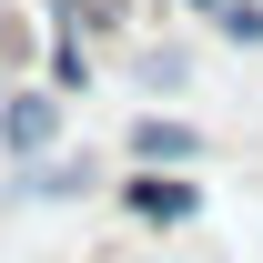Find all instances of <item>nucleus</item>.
Masks as SVG:
<instances>
[{
	"label": "nucleus",
	"mask_w": 263,
	"mask_h": 263,
	"mask_svg": "<svg viewBox=\"0 0 263 263\" xmlns=\"http://www.w3.org/2000/svg\"><path fill=\"white\" fill-rule=\"evenodd\" d=\"M61 132H71V91H51V81H21V91L0 101V152H10V162L61 152Z\"/></svg>",
	"instance_id": "obj_1"
},
{
	"label": "nucleus",
	"mask_w": 263,
	"mask_h": 263,
	"mask_svg": "<svg viewBox=\"0 0 263 263\" xmlns=\"http://www.w3.org/2000/svg\"><path fill=\"white\" fill-rule=\"evenodd\" d=\"M111 193H122V213H132V223H152V233L202 223V172H142V162H132Z\"/></svg>",
	"instance_id": "obj_2"
},
{
	"label": "nucleus",
	"mask_w": 263,
	"mask_h": 263,
	"mask_svg": "<svg viewBox=\"0 0 263 263\" xmlns=\"http://www.w3.org/2000/svg\"><path fill=\"white\" fill-rule=\"evenodd\" d=\"M122 152H132L142 172H202V132L172 122V111H142V122L122 132Z\"/></svg>",
	"instance_id": "obj_3"
},
{
	"label": "nucleus",
	"mask_w": 263,
	"mask_h": 263,
	"mask_svg": "<svg viewBox=\"0 0 263 263\" xmlns=\"http://www.w3.org/2000/svg\"><path fill=\"white\" fill-rule=\"evenodd\" d=\"M21 193H31V202H81V193H101V162H81V152H41V162H21Z\"/></svg>",
	"instance_id": "obj_4"
},
{
	"label": "nucleus",
	"mask_w": 263,
	"mask_h": 263,
	"mask_svg": "<svg viewBox=\"0 0 263 263\" xmlns=\"http://www.w3.org/2000/svg\"><path fill=\"white\" fill-rule=\"evenodd\" d=\"M172 10H193L213 41H233V51H263V0H172Z\"/></svg>",
	"instance_id": "obj_5"
},
{
	"label": "nucleus",
	"mask_w": 263,
	"mask_h": 263,
	"mask_svg": "<svg viewBox=\"0 0 263 263\" xmlns=\"http://www.w3.org/2000/svg\"><path fill=\"white\" fill-rule=\"evenodd\" d=\"M41 10H51V31H81V41L132 21V0H41Z\"/></svg>",
	"instance_id": "obj_6"
},
{
	"label": "nucleus",
	"mask_w": 263,
	"mask_h": 263,
	"mask_svg": "<svg viewBox=\"0 0 263 263\" xmlns=\"http://www.w3.org/2000/svg\"><path fill=\"white\" fill-rule=\"evenodd\" d=\"M132 81H142V91H182V81H193V61H182V51H132Z\"/></svg>",
	"instance_id": "obj_7"
},
{
	"label": "nucleus",
	"mask_w": 263,
	"mask_h": 263,
	"mask_svg": "<svg viewBox=\"0 0 263 263\" xmlns=\"http://www.w3.org/2000/svg\"><path fill=\"white\" fill-rule=\"evenodd\" d=\"M51 91H91V51H81V31H51Z\"/></svg>",
	"instance_id": "obj_8"
}]
</instances>
